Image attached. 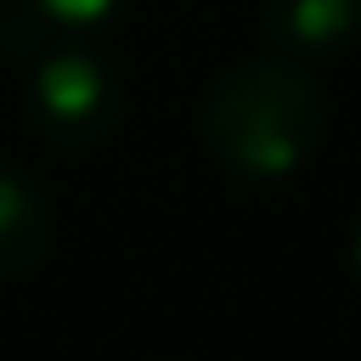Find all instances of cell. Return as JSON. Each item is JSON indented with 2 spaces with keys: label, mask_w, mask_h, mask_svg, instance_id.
<instances>
[{
  "label": "cell",
  "mask_w": 361,
  "mask_h": 361,
  "mask_svg": "<svg viewBox=\"0 0 361 361\" xmlns=\"http://www.w3.org/2000/svg\"><path fill=\"white\" fill-rule=\"evenodd\" d=\"M45 243H51V220L39 209V197L0 169V276H23L45 259Z\"/></svg>",
  "instance_id": "7a4b0ae2"
},
{
  "label": "cell",
  "mask_w": 361,
  "mask_h": 361,
  "mask_svg": "<svg viewBox=\"0 0 361 361\" xmlns=\"http://www.w3.org/2000/svg\"><path fill=\"white\" fill-rule=\"evenodd\" d=\"M34 6L51 11V17H62V23H90V17L113 11V0H34Z\"/></svg>",
  "instance_id": "5b68a950"
},
{
  "label": "cell",
  "mask_w": 361,
  "mask_h": 361,
  "mask_svg": "<svg viewBox=\"0 0 361 361\" xmlns=\"http://www.w3.org/2000/svg\"><path fill=\"white\" fill-rule=\"evenodd\" d=\"M276 17L305 45H333L355 28V0H276Z\"/></svg>",
  "instance_id": "277c9868"
},
{
  "label": "cell",
  "mask_w": 361,
  "mask_h": 361,
  "mask_svg": "<svg viewBox=\"0 0 361 361\" xmlns=\"http://www.w3.org/2000/svg\"><path fill=\"white\" fill-rule=\"evenodd\" d=\"M322 130V102L316 85L288 68V62H248L226 73L203 107V135L209 147L254 180H276L305 164Z\"/></svg>",
  "instance_id": "6da1fadb"
},
{
  "label": "cell",
  "mask_w": 361,
  "mask_h": 361,
  "mask_svg": "<svg viewBox=\"0 0 361 361\" xmlns=\"http://www.w3.org/2000/svg\"><path fill=\"white\" fill-rule=\"evenodd\" d=\"M102 96H107V79H102V68H96L90 56H79V51H62V56H51V62L39 68V102H45V113L62 118V124L90 118V113L102 107Z\"/></svg>",
  "instance_id": "3957f363"
},
{
  "label": "cell",
  "mask_w": 361,
  "mask_h": 361,
  "mask_svg": "<svg viewBox=\"0 0 361 361\" xmlns=\"http://www.w3.org/2000/svg\"><path fill=\"white\" fill-rule=\"evenodd\" d=\"M355 259H361V237H355Z\"/></svg>",
  "instance_id": "8992f818"
}]
</instances>
